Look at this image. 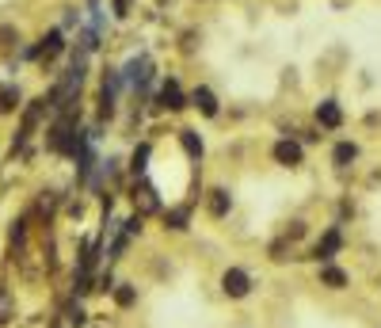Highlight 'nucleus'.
<instances>
[{
	"instance_id": "obj_7",
	"label": "nucleus",
	"mask_w": 381,
	"mask_h": 328,
	"mask_svg": "<svg viewBox=\"0 0 381 328\" xmlns=\"http://www.w3.org/2000/svg\"><path fill=\"white\" fill-rule=\"evenodd\" d=\"M65 50V35L61 31H50V35H42L39 39V46H31V50H27V58H35V61H54L58 58V54Z\"/></svg>"
},
{
	"instance_id": "obj_14",
	"label": "nucleus",
	"mask_w": 381,
	"mask_h": 328,
	"mask_svg": "<svg viewBox=\"0 0 381 328\" xmlns=\"http://www.w3.org/2000/svg\"><path fill=\"white\" fill-rule=\"evenodd\" d=\"M358 157H362L358 142H336V149H332V164H336V168H351Z\"/></svg>"
},
{
	"instance_id": "obj_2",
	"label": "nucleus",
	"mask_w": 381,
	"mask_h": 328,
	"mask_svg": "<svg viewBox=\"0 0 381 328\" xmlns=\"http://www.w3.org/2000/svg\"><path fill=\"white\" fill-rule=\"evenodd\" d=\"M343 245H347V237H343V229L339 226H328L320 233V241L313 245V252H309V260H317V264H328V260H336L339 252H343Z\"/></svg>"
},
{
	"instance_id": "obj_20",
	"label": "nucleus",
	"mask_w": 381,
	"mask_h": 328,
	"mask_svg": "<svg viewBox=\"0 0 381 328\" xmlns=\"http://www.w3.org/2000/svg\"><path fill=\"white\" fill-rule=\"evenodd\" d=\"M305 233H309V221H305V218H294L290 226H286V233H282V237L294 245V241H301V237H305Z\"/></svg>"
},
{
	"instance_id": "obj_17",
	"label": "nucleus",
	"mask_w": 381,
	"mask_h": 328,
	"mask_svg": "<svg viewBox=\"0 0 381 328\" xmlns=\"http://www.w3.org/2000/svg\"><path fill=\"white\" fill-rule=\"evenodd\" d=\"M20 88H15V84H4V88H0V115H12V111H20Z\"/></svg>"
},
{
	"instance_id": "obj_5",
	"label": "nucleus",
	"mask_w": 381,
	"mask_h": 328,
	"mask_svg": "<svg viewBox=\"0 0 381 328\" xmlns=\"http://www.w3.org/2000/svg\"><path fill=\"white\" fill-rule=\"evenodd\" d=\"M130 199H134V214H142V218H149V214L161 210V195H156V187L145 180H134V187H130Z\"/></svg>"
},
{
	"instance_id": "obj_19",
	"label": "nucleus",
	"mask_w": 381,
	"mask_h": 328,
	"mask_svg": "<svg viewBox=\"0 0 381 328\" xmlns=\"http://www.w3.org/2000/svg\"><path fill=\"white\" fill-rule=\"evenodd\" d=\"M290 252H294V245H290V241H275V245L271 248H267V256H271L275 260V264H286V260H290Z\"/></svg>"
},
{
	"instance_id": "obj_6",
	"label": "nucleus",
	"mask_w": 381,
	"mask_h": 328,
	"mask_svg": "<svg viewBox=\"0 0 381 328\" xmlns=\"http://www.w3.org/2000/svg\"><path fill=\"white\" fill-rule=\"evenodd\" d=\"M206 214L213 221H225L233 214V191L229 187H210L206 191Z\"/></svg>"
},
{
	"instance_id": "obj_3",
	"label": "nucleus",
	"mask_w": 381,
	"mask_h": 328,
	"mask_svg": "<svg viewBox=\"0 0 381 328\" xmlns=\"http://www.w3.org/2000/svg\"><path fill=\"white\" fill-rule=\"evenodd\" d=\"M271 161L278 168H301L305 164V145L297 142V138H278L271 145Z\"/></svg>"
},
{
	"instance_id": "obj_18",
	"label": "nucleus",
	"mask_w": 381,
	"mask_h": 328,
	"mask_svg": "<svg viewBox=\"0 0 381 328\" xmlns=\"http://www.w3.org/2000/svg\"><path fill=\"white\" fill-rule=\"evenodd\" d=\"M15 321V294L8 286H0V328Z\"/></svg>"
},
{
	"instance_id": "obj_15",
	"label": "nucleus",
	"mask_w": 381,
	"mask_h": 328,
	"mask_svg": "<svg viewBox=\"0 0 381 328\" xmlns=\"http://www.w3.org/2000/svg\"><path fill=\"white\" fill-rule=\"evenodd\" d=\"M149 157H153V142H142L134 149V157H130V176H134V180L149 176Z\"/></svg>"
},
{
	"instance_id": "obj_12",
	"label": "nucleus",
	"mask_w": 381,
	"mask_h": 328,
	"mask_svg": "<svg viewBox=\"0 0 381 328\" xmlns=\"http://www.w3.org/2000/svg\"><path fill=\"white\" fill-rule=\"evenodd\" d=\"M175 138H180V145H183V153H187V161H194V164H199L202 157H206V142H202V134H199V130L183 126Z\"/></svg>"
},
{
	"instance_id": "obj_21",
	"label": "nucleus",
	"mask_w": 381,
	"mask_h": 328,
	"mask_svg": "<svg viewBox=\"0 0 381 328\" xmlns=\"http://www.w3.org/2000/svg\"><path fill=\"white\" fill-rule=\"evenodd\" d=\"M12 42H20V31L15 27H0V50H12Z\"/></svg>"
},
{
	"instance_id": "obj_10",
	"label": "nucleus",
	"mask_w": 381,
	"mask_h": 328,
	"mask_svg": "<svg viewBox=\"0 0 381 328\" xmlns=\"http://www.w3.org/2000/svg\"><path fill=\"white\" fill-rule=\"evenodd\" d=\"M156 107L161 111H183L187 107V96H183V88L175 80H164L161 92H156Z\"/></svg>"
},
{
	"instance_id": "obj_13",
	"label": "nucleus",
	"mask_w": 381,
	"mask_h": 328,
	"mask_svg": "<svg viewBox=\"0 0 381 328\" xmlns=\"http://www.w3.org/2000/svg\"><path fill=\"white\" fill-rule=\"evenodd\" d=\"M317 126L320 130H339L343 126V107L336 99H320L317 103Z\"/></svg>"
},
{
	"instance_id": "obj_8",
	"label": "nucleus",
	"mask_w": 381,
	"mask_h": 328,
	"mask_svg": "<svg viewBox=\"0 0 381 328\" xmlns=\"http://www.w3.org/2000/svg\"><path fill=\"white\" fill-rule=\"evenodd\" d=\"M111 302H115V309L130 313V309L142 302V290H137L134 279H123V283H115V290H111Z\"/></svg>"
},
{
	"instance_id": "obj_4",
	"label": "nucleus",
	"mask_w": 381,
	"mask_h": 328,
	"mask_svg": "<svg viewBox=\"0 0 381 328\" xmlns=\"http://www.w3.org/2000/svg\"><path fill=\"white\" fill-rule=\"evenodd\" d=\"M317 286L332 290V294H343V290H351V271L339 267L336 260H328V264H317Z\"/></svg>"
},
{
	"instance_id": "obj_11",
	"label": "nucleus",
	"mask_w": 381,
	"mask_h": 328,
	"mask_svg": "<svg viewBox=\"0 0 381 328\" xmlns=\"http://www.w3.org/2000/svg\"><path fill=\"white\" fill-rule=\"evenodd\" d=\"M191 107H199V115H206V119H218L221 115V103H218V96L206 88V84H199V88L191 92Z\"/></svg>"
},
{
	"instance_id": "obj_9",
	"label": "nucleus",
	"mask_w": 381,
	"mask_h": 328,
	"mask_svg": "<svg viewBox=\"0 0 381 328\" xmlns=\"http://www.w3.org/2000/svg\"><path fill=\"white\" fill-rule=\"evenodd\" d=\"M191 214H194V202H175L164 210V229L172 233H187L191 229Z\"/></svg>"
},
{
	"instance_id": "obj_1",
	"label": "nucleus",
	"mask_w": 381,
	"mask_h": 328,
	"mask_svg": "<svg viewBox=\"0 0 381 328\" xmlns=\"http://www.w3.org/2000/svg\"><path fill=\"white\" fill-rule=\"evenodd\" d=\"M256 286H259V279L248 267H240V264H229L218 275V290H221V298H229V302H244V298H252Z\"/></svg>"
},
{
	"instance_id": "obj_16",
	"label": "nucleus",
	"mask_w": 381,
	"mask_h": 328,
	"mask_svg": "<svg viewBox=\"0 0 381 328\" xmlns=\"http://www.w3.org/2000/svg\"><path fill=\"white\" fill-rule=\"evenodd\" d=\"M65 324H69V328H92V313L77 302V298L65 305Z\"/></svg>"
}]
</instances>
